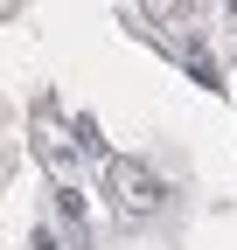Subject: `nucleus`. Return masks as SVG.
I'll return each mask as SVG.
<instances>
[{
    "instance_id": "f03ea898",
    "label": "nucleus",
    "mask_w": 237,
    "mask_h": 250,
    "mask_svg": "<svg viewBox=\"0 0 237 250\" xmlns=\"http://www.w3.org/2000/svg\"><path fill=\"white\" fill-rule=\"evenodd\" d=\"M35 250H56V243H49V236H35Z\"/></svg>"
},
{
    "instance_id": "f257e3e1",
    "label": "nucleus",
    "mask_w": 237,
    "mask_h": 250,
    "mask_svg": "<svg viewBox=\"0 0 237 250\" xmlns=\"http://www.w3.org/2000/svg\"><path fill=\"white\" fill-rule=\"evenodd\" d=\"M105 188H112V202H118V208H133V215H154V208H161V181L146 174L140 160H112Z\"/></svg>"
}]
</instances>
